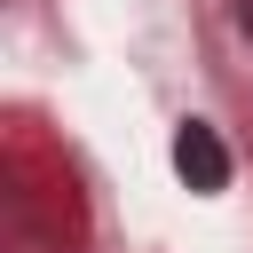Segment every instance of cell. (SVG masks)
I'll use <instances>...</instances> for the list:
<instances>
[{
    "mask_svg": "<svg viewBox=\"0 0 253 253\" xmlns=\"http://www.w3.org/2000/svg\"><path fill=\"white\" fill-rule=\"evenodd\" d=\"M174 174L190 182V190H229V150H221V134L206 126V119H190L182 134H174Z\"/></svg>",
    "mask_w": 253,
    "mask_h": 253,
    "instance_id": "obj_1",
    "label": "cell"
},
{
    "mask_svg": "<svg viewBox=\"0 0 253 253\" xmlns=\"http://www.w3.org/2000/svg\"><path fill=\"white\" fill-rule=\"evenodd\" d=\"M237 16H245V32H253V0H237Z\"/></svg>",
    "mask_w": 253,
    "mask_h": 253,
    "instance_id": "obj_2",
    "label": "cell"
}]
</instances>
